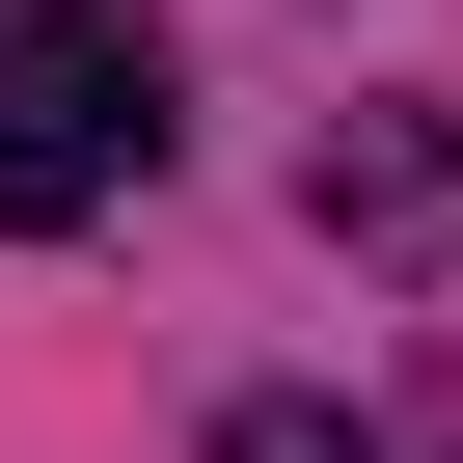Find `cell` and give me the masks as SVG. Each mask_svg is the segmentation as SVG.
Instances as JSON below:
<instances>
[{
  "label": "cell",
  "instance_id": "6da1fadb",
  "mask_svg": "<svg viewBox=\"0 0 463 463\" xmlns=\"http://www.w3.org/2000/svg\"><path fill=\"white\" fill-rule=\"evenodd\" d=\"M164 164V55H137V0H0V218H109Z\"/></svg>",
  "mask_w": 463,
  "mask_h": 463
},
{
  "label": "cell",
  "instance_id": "7a4b0ae2",
  "mask_svg": "<svg viewBox=\"0 0 463 463\" xmlns=\"http://www.w3.org/2000/svg\"><path fill=\"white\" fill-rule=\"evenodd\" d=\"M218 463H382V436H327V409H246V436H218Z\"/></svg>",
  "mask_w": 463,
  "mask_h": 463
}]
</instances>
